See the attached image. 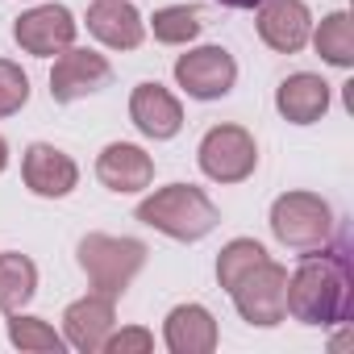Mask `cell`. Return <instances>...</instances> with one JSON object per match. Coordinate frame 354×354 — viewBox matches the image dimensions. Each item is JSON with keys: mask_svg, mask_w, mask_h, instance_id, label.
<instances>
[{"mask_svg": "<svg viewBox=\"0 0 354 354\" xmlns=\"http://www.w3.org/2000/svg\"><path fill=\"white\" fill-rule=\"evenodd\" d=\"M175 84L196 100H221L238 84V63L225 46H196L175 59Z\"/></svg>", "mask_w": 354, "mask_h": 354, "instance_id": "obj_7", "label": "cell"}, {"mask_svg": "<svg viewBox=\"0 0 354 354\" xmlns=\"http://www.w3.org/2000/svg\"><path fill=\"white\" fill-rule=\"evenodd\" d=\"M162 342L171 354H213L221 333L205 304H175L162 321Z\"/></svg>", "mask_w": 354, "mask_h": 354, "instance_id": "obj_15", "label": "cell"}, {"mask_svg": "<svg viewBox=\"0 0 354 354\" xmlns=\"http://www.w3.org/2000/svg\"><path fill=\"white\" fill-rule=\"evenodd\" d=\"M138 221L167 234V238H175V242H201V238H209L217 230L221 213L201 188L167 184V188H158L154 196H146L138 205Z\"/></svg>", "mask_w": 354, "mask_h": 354, "instance_id": "obj_2", "label": "cell"}, {"mask_svg": "<svg viewBox=\"0 0 354 354\" xmlns=\"http://www.w3.org/2000/svg\"><path fill=\"white\" fill-rule=\"evenodd\" d=\"M113 325H117V313H113V296H104V292H88V296L71 300L63 313L67 342L84 354H96L104 346V337L113 333Z\"/></svg>", "mask_w": 354, "mask_h": 354, "instance_id": "obj_14", "label": "cell"}, {"mask_svg": "<svg viewBox=\"0 0 354 354\" xmlns=\"http://www.w3.org/2000/svg\"><path fill=\"white\" fill-rule=\"evenodd\" d=\"M217 5H225V9H259L263 0H217Z\"/></svg>", "mask_w": 354, "mask_h": 354, "instance_id": "obj_25", "label": "cell"}, {"mask_svg": "<svg viewBox=\"0 0 354 354\" xmlns=\"http://www.w3.org/2000/svg\"><path fill=\"white\" fill-rule=\"evenodd\" d=\"M96 180L117 196L142 192L154 180V158L133 142H109L100 150V158H96Z\"/></svg>", "mask_w": 354, "mask_h": 354, "instance_id": "obj_12", "label": "cell"}, {"mask_svg": "<svg viewBox=\"0 0 354 354\" xmlns=\"http://www.w3.org/2000/svg\"><path fill=\"white\" fill-rule=\"evenodd\" d=\"M26 100H30V75H26L17 63L0 59V117L21 113Z\"/></svg>", "mask_w": 354, "mask_h": 354, "instance_id": "obj_23", "label": "cell"}, {"mask_svg": "<svg viewBox=\"0 0 354 354\" xmlns=\"http://www.w3.org/2000/svg\"><path fill=\"white\" fill-rule=\"evenodd\" d=\"M5 167H9V142L0 138V171H5Z\"/></svg>", "mask_w": 354, "mask_h": 354, "instance_id": "obj_26", "label": "cell"}, {"mask_svg": "<svg viewBox=\"0 0 354 354\" xmlns=\"http://www.w3.org/2000/svg\"><path fill=\"white\" fill-rule=\"evenodd\" d=\"M271 254L263 250V242H254V238H234L230 246H221V254H217V283L230 292L242 275H250L259 263H267Z\"/></svg>", "mask_w": 354, "mask_h": 354, "instance_id": "obj_21", "label": "cell"}, {"mask_svg": "<svg viewBox=\"0 0 354 354\" xmlns=\"http://www.w3.org/2000/svg\"><path fill=\"white\" fill-rule=\"evenodd\" d=\"M317 55L329 63V67H354V26H350V13H329L321 17L317 34H308Z\"/></svg>", "mask_w": 354, "mask_h": 354, "instance_id": "obj_19", "label": "cell"}, {"mask_svg": "<svg viewBox=\"0 0 354 354\" xmlns=\"http://www.w3.org/2000/svg\"><path fill=\"white\" fill-rule=\"evenodd\" d=\"M75 30H80V21L71 17V9H63V5H38V9H30V13L17 17L13 38H17V46L26 55L50 59V55H63L75 42Z\"/></svg>", "mask_w": 354, "mask_h": 354, "instance_id": "obj_9", "label": "cell"}, {"mask_svg": "<svg viewBox=\"0 0 354 354\" xmlns=\"http://www.w3.org/2000/svg\"><path fill=\"white\" fill-rule=\"evenodd\" d=\"M150 30H154V42L162 46H188L192 38H201L205 21L196 5H167L150 17Z\"/></svg>", "mask_w": 354, "mask_h": 354, "instance_id": "obj_20", "label": "cell"}, {"mask_svg": "<svg viewBox=\"0 0 354 354\" xmlns=\"http://www.w3.org/2000/svg\"><path fill=\"white\" fill-rule=\"evenodd\" d=\"M129 121L138 125V133H146L154 142H167V138H175L184 129V109H180V100H175L162 84L146 80L129 96Z\"/></svg>", "mask_w": 354, "mask_h": 354, "instance_id": "obj_13", "label": "cell"}, {"mask_svg": "<svg viewBox=\"0 0 354 354\" xmlns=\"http://www.w3.org/2000/svg\"><path fill=\"white\" fill-rule=\"evenodd\" d=\"M9 342L17 350H30V354H63V337L42 317H26L21 308L9 313Z\"/></svg>", "mask_w": 354, "mask_h": 354, "instance_id": "obj_22", "label": "cell"}, {"mask_svg": "<svg viewBox=\"0 0 354 354\" xmlns=\"http://www.w3.org/2000/svg\"><path fill=\"white\" fill-rule=\"evenodd\" d=\"M21 175H26V188L34 196H46V201H59V196H71L75 184H80V167L71 154H63L59 146L50 142H34L21 158Z\"/></svg>", "mask_w": 354, "mask_h": 354, "instance_id": "obj_10", "label": "cell"}, {"mask_svg": "<svg viewBox=\"0 0 354 354\" xmlns=\"http://www.w3.org/2000/svg\"><path fill=\"white\" fill-rule=\"evenodd\" d=\"M242 321L259 325V329H271L288 317V267L279 263H259L250 275H242L234 288H230Z\"/></svg>", "mask_w": 354, "mask_h": 354, "instance_id": "obj_6", "label": "cell"}, {"mask_svg": "<svg viewBox=\"0 0 354 354\" xmlns=\"http://www.w3.org/2000/svg\"><path fill=\"white\" fill-rule=\"evenodd\" d=\"M196 158L213 184H242L259 167V146H254V133L242 125H213L201 138Z\"/></svg>", "mask_w": 354, "mask_h": 354, "instance_id": "obj_5", "label": "cell"}, {"mask_svg": "<svg viewBox=\"0 0 354 354\" xmlns=\"http://www.w3.org/2000/svg\"><path fill=\"white\" fill-rule=\"evenodd\" d=\"M109 80H113V67H109L104 55L84 50V46H67L55 59V71H50V100L55 104H75V100L100 92Z\"/></svg>", "mask_w": 354, "mask_h": 354, "instance_id": "obj_8", "label": "cell"}, {"mask_svg": "<svg viewBox=\"0 0 354 354\" xmlns=\"http://www.w3.org/2000/svg\"><path fill=\"white\" fill-rule=\"evenodd\" d=\"M100 350H109V354H150L154 350V333L142 329V325H129L121 333H109Z\"/></svg>", "mask_w": 354, "mask_h": 354, "instance_id": "obj_24", "label": "cell"}, {"mask_svg": "<svg viewBox=\"0 0 354 354\" xmlns=\"http://www.w3.org/2000/svg\"><path fill=\"white\" fill-rule=\"evenodd\" d=\"M80 267L88 283L104 296H121L133 275L146 267V246L138 238H113V234H88L80 238Z\"/></svg>", "mask_w": 354, "mask_h": 354, "instance_id": "obj_3", "label": "cell"}, {"mask_svg": "<svg viewBox=\"0 0 354 354\" xmlns=\"http://www.w3.org/2000/svg\"><path fill=\"white\" fill-rule=\"evenodd\" d=\"M271 234L292 250H321L333 234V209L317 192H283L271 205Z\"/></svg>", "mask_w": 354, "mask_h": 354, "instance_id": "obj_4", "label": "cell"}, {"mask_svg": "<svg viewBox=\"0 0 354 354\" xmlns=\"http://www.w3.org/2000/svg\"><path fill=\"white\" fill-rule=\"evenodd\" d=\"M313 34V13L304 0H263L259 5V38L279 50V55H296L304 50Z\"/></svg>", "mask_w": 354, "mask_h": 354, "instance_id": "obj_11", "label": "cell"}, {"mask_svg": "<svg viewBox=\"0 0 354 354\" xmlns=\"http://www.w3.org/2000/svg\"><path fill=\"white\" fill-rule=\"evenodd\" d=\"M38 292V267L34 259L17 254V250H5L0 254V313H17L34 300Z\"/></svg>", "mask_w": 354, "mask_h": 354, "instance_id": "obj_18", "label": "cell"}, {"mask_svg": "<svg viewBox=\"0 0 354 354\" xmlns=\"http://www.w3.org/2000/svg\"><path fill=\"white\" fill-rule=\"evenodd\" d=\"M88 34L113 50H138L146 38V21L129 0H96L88 9Z\"/></svg>", "mask_w": 354, "mask_h": 354, "instance_id": "obj_16", "label": "cell"}, {"mask_svg": "<svg viewBox=\"0 0 354 354\" xmlns=\"http://www.w3.org/2000/svg\"><path fill=\"white\" fill-rule=\"evenodd\" d=\"M275 109L292 125H313L329 113V84L313 71H296L275 88Z\"/></svg>", "mask_w": 354, "mask_h": 354, "instance_id": "obj_17", "label": "cell"}, {"mask_svg": "<svg viewBox=\"0 0 354 354\" xmlns=\"http://www.w3.org/2000/svg\"><path fill=\"white\" fill-rule=\"evenodd\" d=\"M350 308V259L342 250L304 254L288 275V313L300 325H337Z\"/></svg>", "mask_w": 354, "mask_h": 354, "instance_id": "obj_1", "label": "cell"}]
</instances>
